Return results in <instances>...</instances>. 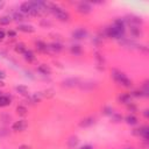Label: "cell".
I'll return each mask as SVG.
<instances>
[{"label":"cell","mask_w":149,"mask_h":149,"mask_svg":"<svg viewBox=\"0 0 149 149\" xmlns=\"http://www.w3.org/2000/svg\"><path fill=\"white\" fill-rule=\"evenodd\" d=\"M50 49H52V50H56V51H59L61 49H62V47H61V44H58V43H52V44H50V47H49Z\"/></svg>","instance_id":"21"},{"label":"cell","mask_w":149,"mask_h":149,"mask_svg":"<svg viewBox=\"0 0 149 149\" xmlns=\"http://www.w3.org/2000/svg\"><path fill=\"white\" fill-rule=\"evenodd\" d=\"M80 149H93V147L90 146V144H85V146H83Z\"/></svg>","instance_id":"23"},{"label":"cell","mask_w":149,"mask_h":149,"mask_svg":"<svg viewBox=\"0 0 149 149\" xmlns=\"http://www.w3.org/2000/svg\"><path fill=\"white\" fill-rule=\"evenodd\" d=\"M127 149H132V148H127Z\"/></svg>","instance_id":"30"},{"label":"cell","mask_w":149,"mask_h":149,"mask_svg":"<svg viewBox=\"0 0 149 149\" xmlns=\"http://www.w3.org/2000/svg\"><path fill=\"white\" fill-rule=\"evenodd\" d=\"M92 123H93V120L92 119H87V120H85V122H81L80 126H88V125H92Z\"/></svg>","instance_id":"22"},{"label":"cell","mask_w":149,"mask_h":149,"mask_svg":"<svg viewBox=\"0 0 149 149\" xmlns=\"http://www.w3.org/2000/svg\"><path fill=\"white\" fill-rule=\"evenodd\" d=\"M10 104V98L7 95H0V107H6Z\"/></svg>","instance_id":"8"},{"label":"cell","mask_w":149,"mask_h":149,"mask_svg":"<svg viewBox=\"0 0 149 149\" xmlns=\"http://www.w3.org/2000/svg\"><path fill=\"white\" fill-rule=\"evenodd\" d=\"M0 95H1V92H0Z\"/></svg>","instance_id":"31"},{"label":"cell","mask_w":149,"mask_h":149,"mask_svg":"<svg viewBox=\"0 0 149 149\" xmlns=\"http://www.w3.org/2000/svg\"><path fill=\"white\" fill-rule=\"evenodd\" d=\"M36 45H37V49H38V50H41V51H47V49H48L47 44H45V43H43V42H37V43H36Z\"/></svg>","instance_id":"15"},{"label":"cell","mask_w":149,"mask_h":149,"mask_svg":"<svg viewBox=\"0 0 149 149\" xmlns=\"http://www.w3.org/2000/svg\"><path fill=\"white\" fill-rule=\"evenodd\" d=\"M26 127H27V122H26L24 120H20V121H16V122L13 125V130H15V132H21V130H23Z\"/></svg>","instance_id":"5"},{"label":"cell","mask_w":149,"mask_h":149,"mask_svg":"<svg viewBox=\"0 0 149 149\" xmlns=\"http://www.w3.org/2000/svg\"><path fill=\"white\" fill-rule=\"evenodd\" d=\"M78 9H79V12H81V13H88V12L91 10V6H90L88 3H86V2H81V3L78 6Z\"/></svg>","instance_id":"9"},{"label":"cell","mask_w":149,"mask_h":149,"mask_svg":"<svg viewBox=\"0 0 149 149\" xmlns=\"http://www.w3.org/2000/svg\"><path fill=\"white\" fill-rule=\"evenodd\" d=\"M3 6H5V2H2V1H0V9H1V8L3 7Z\"/></svg>","instance_id":"27"},{"label":"cell","mask_w":149,"mask_h":149,"mask_svg":"<svg viewBox=\"0 0 149 149\" xmlns=\"http://www.w3.org/2000/svg\"><path fill=\"white\" fill-rule=\"evenodd\" d=\"M15 51H16V52H20V54H24L26 48H24V45H23L22 43H20V44H17V45L15 47Z\"/></svg>","instance_id":"16"},{"label":"cell","mask_w":149,"mask_h":149,"mask_svg":"<svg viewBox=\"0 0 149 149\" xmlns=\"http://www.w3.org/2000/svg\"><path fill=\"white\" fill-rule=\"evenodd\" d=\"M5 77H6V73H5L3 71H1V70H0V80H1V79H3Z\"/></svg>","instance_id":"25"},{"label":"cell","mask_w":149,"mask_h":149,"mask_svg":"<svg viewBox=\"0 0 149 149\" xmlns=\"http://www.w3.org/2000/svg\"><path fill=\"white\" fill-rule=\"evenodd\" d=\"M1 85H3V84H2V83H1V80H0V86H1Z\"/></svg>","instance_id":"29"},{"label":"cell","mask_w":149,"mask_h":149,"mask_svg":"<svg viewBox=\"0 0 149 149\" xmlns=\"http://www.w3.org/2000/svg\"><path fill=\"white\" fill-rule=\"evenodd\" d=\"M20 149H29V148H28V147H21Z\"/></svg>","instance_id":"28"},{"label":"cell","mask_w":149,"mask_h":149,"mask_svg":"<svg viewBox=\"0 0 149 149\" xmlns=\"http://www.w3.org/2000/svg\"><path fill=\"white\" fill-rule=\"evenodd\" d=\"M16 90H17L21 94H27V93H28V88H27L26 86H17Z\"/></svg>","instance_id":"19"},{"label":"cell","mask_w":149,"mask_h":149,"mask_svg":"<svg viewBox=\"0 0 149 149\" xmlns=\"http://www.w3.org/2000/svg\"><path fill=\"white\" fill-rule=\"evenodd\" d=\"M137 130H140L139 134L142 135L146 140L148 139V127H142V128H140V129H137Z\"/></svg>","instance_id":"14"},{"label":"cell","mask_w":149,"mask_h":149,"mask_svg":"<svg viewBox=\"0 0 149 149\" xmlns=\"http://www.w3.org/2000/svg\"><path fill=\"white\" fill-rule=\"evenodd\" d=\"M107 34H108V36L114 37V38H120V37H122L123 34H125V24H123V21L116 20V21L114 22V24L111 26V27L107 29Z\"/></svg>","instance_id":"1"},{"label":"cell","mask_w":149,"mask_h":149,"mask_svg":"<svg viewBox=\"0 0 149 149\" xmlns=\"http://www.w3.org/2000/svg\"><path fill=\"white\" fill-rule=\"evenodd\" d=\"M50 10L61 21H68L69 20V14L64 9H62L61 7H58V6H50Z\"/></svg>","instance_id":"4"},{"label":"cell","mask_w":149,"mask_h":149,"mask_svg":"<svg viewBox=\"0 0 149 149\" xmlns=\"http://www.w3.org/2000/svg\"><path fill=\"white\" fill-rule=\"evenodd\" d=\"M24 59L27 61V62H33L34 59H35V56H34V54H33V51H30V50H26L24 51Z\"/></svg>","instance_id":"10"},{"label":"cell","mask_w":149,"mask_h":149,"mask_svg":"<svg viewBox=\"0 0 149 149\" xmlns=\"http://www.w3.org/2000/svg\"><path fill=\"white\" fill-rule=\"evenodd\" d=\"M16 111H17V114H20V115H24L27 113V108L23 107V106H19L16 108Z\"/></svg>","instance_id":"17"},{"label":"cell","mask_w":149,"mask_h":149,"mask_svg":"<svg viewBox=\"0 0 149 149\" xmlns=\"http://www.w3.org/2000/svg\"><path fill=\"white\" fill-rule=\"evenodd\" d=\"M37 70H38L41 73H43V74H49V73H50V69H49V66H47L45 64L40 65Z\"/></svg>","instance_id":"11"},{"label":"cell","mask_w":149,"mask_h":149,"mask_svg":"<svg viewBox=\"0 0 149 149\" xmlns=\"http://www.w3.org/2000/svg\"><path fill=\"white\" fill-rule=\"evenodd\" d=\"M20 13L21 14H29V15H40V13L34 8L31 2H22L20 5Z\"/></svg>","instance_id":"3"},{"label":"cell","mask_w":149,"mask_h":149,"mask_svg":"<svg viewBox=\"0 0 149 149\" xmlns=\"http://www.w3.org/2000/svg\"><path fill=\"white\" fill-rule=\"evenodd\" d=\"M8 35H9V36H15V31L10 30V31H8Z\"/></svg>","instance_id":"26"},{"label":"cell","mask_w":149,"mask_h":149,"mask_svg":"<svg viewBox=\"0 0 149 149\" xmlns=\"http://www.w3.org/2000/svg\"><path fill=\"white\" fill-rule=\"evenodd\" d=\"M13 17H14L15 21H22V20H24V17H23V15L21 13H15L13 15Z\"/></svg>","instance_id":"20"},{"label":"cell","mask_w":149,"mask_h":149,"mask_svg":"<svg viewBox=\"0 0 149 149\" xmlns=\"http://www.w3.org/2000/svg\"><path fill=\"white\" fill-rule=\"evenodd\" d=\"M126 121H127V123H129V125H136L137 119H136L134 115H128V116L126 118Z\"/></svg>","instance_id":"13"},{"label":"cell","mask_w":149,"mask_h":149,"mask_svg":"<svg viewBox=\"0 0 149 149\" xmlns=\"http://www.w3.org/2000/svg\"><path fill=\"white\" fill-rule=\"evenodd\" d=\"M17 29L20 31H23V33H33L34 31L33 26H29V24H20L17 27Z\"/></svg>","instance_id":"7"},{"label":"cell","mask_w":149,"mask_h":149,"mask_svg":"<svg viewBox=\"0 0 149 149\" xmlns=\"http://www.w3.org/2000/svg\"><path fill=\"white\" fill-rule=\"evenodd\" d=\"M71 51H72L73 54H76V55H79V54H80V51H81V49H80V47H79V45H72Z\"/></svg>","instance_id":"18"},{"label":"cell","mask_w":149,"mask_h":149,"mask_svg":"<svg viewBox=\"0 0 149 149\" xmlns=\"http://www.w3.org/2000/svg\"><path fill=\"white\" fill-rule=\"evenodd\" d=\"M72 36L74 37V38H77V40H81V38H84L85 36H86V30H84V29H77V30H74L73 31V34H72Z\"/></svg>","instance_id":"6"},{"label":"cell","mask_w":149,"mask_h":149,"mask_svg":"<svg viewBox=\"0 0 149 149\" xmlns=\"http://www.w3.org/2000/svg\"><path fill=\"white\" fill-rule=\"evenodd\" d=\"M10 21H12V17L10 16L5 15V16H1L0 17V24H9Z\"/></svg>","instance_id":"12"},{"label":"cell","mask_w":149,"mask_h":149,"mask_svg":"<svg viewBox=\"0 0 149 149\" xmlns=\"http://www.w3.org/2000/svg\"><path fill=\"white\" fill-rule=\"evenodd\" d=\"M5 38V31L3 30H0V41H2Z\"/></svg>","instance_id":"24"},{"label":"cell","mask_w":149,"mask_h":149,"mask_svg":"<svg viewBox=\"0 0 149 149\" xmlns=\"http://www.w3.org/2000/svg\"><path fill=\"white\" fill-rule=\"evenodd\" d=\"M113 78H114V80L118 83V84H120V85H122V86H125V87H129L130 85H132V81L127 78V76L125 74V73H122V72H120V71H113Z\"/></svg>","instance_id":"2"}]
</instances>
